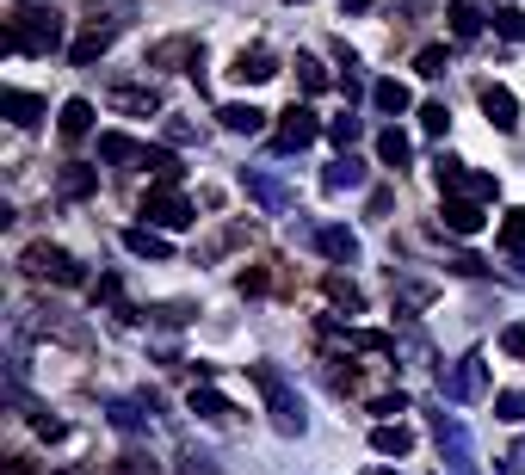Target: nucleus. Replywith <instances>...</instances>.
<instances>
[{
	"instance_id": "obj_1",
	"label": "nucleus",
	"mask_w": 525,
	"mask_h": 475,
	"mask_svg": "<svg viewBox=\"0 0 525 475\" xmlns=\"http://www.w3.org/2000/svg\"><path fill=\"white\" fill-rule=\"evenodd\" d=\"M248 377L260 383V395H266V414H272V432L278 438H303L309 432V408H303V395L272 371V364H248Z\"/></svg>"
},
{
	"instance_id": "obj_2",
	"label": "nucleus",
	"mask_w": 525,
	"mask_h": 475,
	"mask_svg": "<svg viewBox=\"0 0 525 475\" xmlns=\"http://www.w3.org/2000/svg\"><path fill=\"white\" fill-rule=\"evenodd\" d=\"M62 31H68V19H62L56 7H25V13L7 25V50L50 56V50H62Z\"/></svg>"
},
{
	"instance_id": "obj_3",
	"label": "nucleus",
	"mask_w": 525,
	"mask_h": 475,
	"mask_svg": "<svg viewBox=\"0 0 525 475\" xmlns=\"http://www.w3.org/2000/svg\"><path fill=\"white\" fill-rule=\"evenodd\" d=\"M19 266H25L31 278H50V284H68V290L87 284V266H81L68 247H56V241H31V247L19 253Z\"/></svg>"
},
{
	"instance_id": "obj_4",
	"label": "nucleus",
	"mask_w": 525,
	"mask_h": 475,
	"mask_svg": "<svg viewBox=\"0 0 525 475\" xmlns=\"http://www.w3.org/2000/svg\"><path fill=\"white\" fill-rule=\"evenodd\" d=\"M433 445H439V463L451 475H482L476 469V445H470V432L458 414H433Z\"/></svg>"
},
{
	"instance_id": "obj_5",
	"label": "nucleus",
	"mask_w": 525,
	"mask_h": 475,
	"mask_svg": "<svg viewBox=\"0 0 525 475\" xmlns=\"http://www.w3.org/2000/svg\"><path fill=\"white\" fill-rule=\"evenodd\" d=\"M433 173H439V186H445V192H458V198H476V204L501 198V179H495V173H470L458 155H439V167H433Z\"/></svg>"
},
{
	"instance_id": "obj_6",
	"label": "nucleus",
	"mask_w": 525,
	"mask_h": 475,
	"mask_svg": "<svg viewBox=\"0 0 525 475\" xmlns=\"http://www.w3.org/2000/svg\"><path fill=\"white\" fill-rule=\"evenodd\" d=\"M482 383H488V358H482V352H464L451 371H439V395H445V401H476Z\"/></svg>"
},
{
	"instance_id": "obj_7",
	"label": "nucleus",
	"mask_w": 525,
	"mask_h": 475,
	"mask_svg": "<svg viewBox=\"0 0 525 475\" xmlns=\"http://www.w3.org/2000/svg\"><path fill=\"white\" fill-rule=\"evenodd\" d=\"M322 130H328V124L315 118L309 105H291V112L278 118V130H272V149H278V155H297V149H309V142L322 136Z\"/></svg>"
},
{
	"instance_id": "obj_8",
	"label": "nucleus",
	"mask_w": 525,
	"mask_h": 475,
	"mask_svg": "<svg viewBox=\"0 0 525 475\" xmlns=\"http://www.w3.org/2000/svg\"><path fill=\"white\" fill-rule=\"evenodd\" d=\"M136 216H143L149 229H186V223H192V204H186L180 192H173V186H155V192L143 198V210H136Z\"/></svg>"
},
{
	"instance_id": "obj_9",
	"label": "nucleus",
	"mask_w": 525,
	"mask_h": 475,
	"mask_svg": "<svg viewBox=\"0 0 525 475\" xmlns=\"http://www.w3.org/2000/svg\"><path fill=\"white\" fill-rule=\"evenodd\" d=\"M241 192H248L266 216H285V210H291V192L278 186L272 173H260V167H241Z\"/></svg>"
},
{
	"instance_id": "obj_10",
	"label": "nucleus",
	"mask_w": 525,
	"mask_h": 475,
	"mask_svg": "<svg viewBox=\"0 0 525 475\" xmlns=\"http://www.w3.org/2000/svg\"><path fill=\"white\" fill-rule=\"evenodd\" d=\"M476 99H482V112H488V124H495L501 136H513V130H519V99H513V87H501V81H488V87H482Z\"/></svg>"
},
{
	"instance_id": "obj_11",
	"label": "nucleus",
	"mask_w": 525,
	"mask_h": 475,
	"mask_svg": "<svg viewBox=\"0 0 525 475\" xmlns=\"http://www.w3.org/2000/svg\"><path fill=\"white\" fill-rule=\"evenodd\" d=\"M229 75H235L241 87H260V81H272V75H278V56H272L266 44H248V50H241V56L229 62Z\"/></svg>"
},
{
	"instance_id": "obj_12",
	"label": "nucleus",
	"mask_w": 525,
	"mask_h": 475,
	"mask_svg": "<svg viewBox=\"0 0 525 475\" xmlns=\"http://www.w3.org/2000/svg\"><path fill=\"white\" fill-rule=\"evenodd\" d=\"M309 241L322 247L334 266H353V260H359V235L346 229V223H322V229H309Z\"/></svg>"
},
{
	"instance_id": "obj_13",
	"label": "nucleus",
	"mask_w": 525,
	"mask_h": 475,
	"mask_svg": "<svg viewBox=\"0 0 525 475\" xmlns=\"http://www.w3.org/2000/svg\"><path fill=\"white\" fill-rule=\"evenodd\" d=\"M0 118L19 124V130H31V124L44 118V99H38V93H25V87H7V93H0Z\"/></svg>"
},
{
	"instance_id": "obj_14",
	"label": "nucleus",
	"mask_w": 525,
	"mask_h": 475,
	"mask_svg": "<svg viewBox=\"0 0 525 475\" xmlns=\"http://www.w3.org/2000/svg\"><path fill=\"white\" fill-rule=\"evenodd\" d=\"M359 186H365V161H359V155H340V161L322 167V192L340 198V192H359Z\"/></svg>"
},
{
	"instance_id": "obj_15",
	"label": "nucleus",
	"mask_w": 525,
	"mask_h": 475,
	"mask_svg": "<svg viewBox=\"0 0 525 475\" xmlns=\"http://www.w3.org/2000/svg\"><path fill=\"white\" fill-rule=\"evenodd\" d=\"M439 216H445V229H451V235H482V223H488L476 198H445Z\"/></svg>"
},
{
	"instance_id": "obj_16",
	"label": "nucleus",
	"mask_w": 525,
	"mask_h": 475,
	"mask_svg": "<svg viewBox=\"0 0 525 475\" xmlns=\"http://www.w3.org/2000/svg\"><path fill=\"white\" fill-rule=\"evenodd\" d=\"M105 99H112V112H130V118H155L161 112V93L155 87H112Z\"/></svg>"
},
{
	"instance_id": "obj_17",
	"label": "nucleus",
	"mask_w": 525,
	"mask_h": 475,
	"mask_svg": "<svg viewBox=\"0 0 525 475\" xmlns=\"http://www.w3.org/2000/svg\"><path fill=\"white\" fill-rule=\"evenodd\" d=\"M217 124H223L229 136H260V130H266V112H260V105H248V99H235V105H223V112H217Z\"/></svg>"
},
{
	"instance_id": "obj_18",
	"label": "nucleus",
	"mask_w": 525,
	"mask_h": 475,
	"mask_svg": "<svg viewBox=\"0 0 525 475\" xmlns=\"http://www.w3.org/2000/svg\"><path fill=\"white\" fill-rule=\"evenodd\" d=\"M143 142H136V136H124V130H99V161H112V167H124V161H136V167H143Z\"/></svg>"
},
{
	"instance_id": "obj_19",
	"label": "nucleus",
	"mask_w": 525,
	"mask_h": 475,
	"mask_svg": "<svg viewBox=\"0 0 525 475\" xmlns=\"http://www.w3.org/2000/svg\"><path fill=\"white\" fill-rule=\"evenodd\" d=\"M371 451L377 457H408L414 451V432L402 420H383V426H371Z\"/></svg>"
},
{
	"instance_id": "obj_20",
	"label": "nucleus",
	"mask_w": 525,
	"mask_h": 475,
	"mask_svg": "<svg viewBox=\"0 0 525 475\" xmlns=\"http://www.w3.org/2000/svg\"><path fill=\"white\" fill-rule=\"evenodd\" d=\"M124 247L136 253V260H173V241H167V235H155L149 223H136V229H124Z\"/></svg>"
},
{
	"instance_id": "obj_21",
	"label": "nucleus",
	"mask_w": 525,
	"mask_h": 475,
	"mask_svg": "<svg viewBox=\"0 0 525 475\" xmlns=\"http://www.w3.org/2000/svg\"><path fill=\"white\" fill-rule=\"evenodd\" d=\"M186 401H192V414H198V420H210V426H229V420H235V408H229V401H223L217 389H210V383H192V395H186Z\"/></svg>"
},
{
	"instance_id": "obj_22",
	"label": "nucleus",
	"mask_w": 525,
	"mask_h": 475,
	"mask_svg": "<svg viewBox=\"0 0 525 475\" xmlns=\"http://www.w3.org/2000/svg\"><path fill=\"white\" fill-rule=\"evenodd\" d=\"M56 192H62L68 204H81V198H93V192H99V173H93V167H81V161H68V167H62V179H56Z\"/></svg>"
},
{
	"instance_id": "obj_23",
	"label": "nucleus",
	"mask_w": 525,
	"mask_h": 475,
	"mask_svg": "<svg viewBox=\"0 0 525 475\" xmlns=\"http://www.w3.org/2000/svg\"><path fill=\"white\" fill-rule=\"evenodd\" d=\"M408 155H414V142H408V130H377V161L383 167H408Z\"/></svg>"
},
{
	"instance_id": "obj_24",
	"label": "nucleus",
	"mask_w": 525,
	"mask_h": 475,
	"mask_svg": "<svg viewBox=\"0 0 525 475\" xmlns=\"http://www.w3.org/2000/svg\"><path fill=\"white\" fill-rule=\"evenodd\" d=\"M149 62H155V68H167V62H192V75H198L204 50H198L192 38H167V44H155V50H149Z\"/></svg>"
},
{
	"instance_id": "obj_25",
	"label": "nucleus",
	"mask_w": 525,
	"mask_h": 475,
	"mask_svg": "<svg viewBox=\"0 0 525 475\" xmlns=\"http://www.w3.org/2000/svg\"><path fill=\"white\" fill-rule=\"evenodd\" d=\"M112 38H118V25H93V31H87V38H81L75 50H68V56H75V68H87V62H99L105 50H112Z\"/></svg>"
},
{
	"instance_id": "obj_26",
	"label": "nucleus",
	"mask_w": 525,
	"mask_h": 475,
	"mask_svg": "<svg viewBox=\"0 0 525 475\" xmlns=\"http://www.w3.org/2000/svg\"><path fill=\"white\" fill-rule=\"evenodd\" d=\"M445 19H451V38H458V44L482 38V13L470 7V0H451V7H445Z\"/></svg>"
},
{
	"instance_id": "obj_27",
	"label": "nucleus",
	"mask_w": 525,
	"mask_h": 475,
	"mask_svg": "<svg viewBox=\"0 0 525 475\" xmlns=\"http://www.w3.org/2000/svg\"><path fill=\"white\" fill-rule=\"evenodd\" d=\"M56 124H62V136H68V142H81V136L93 130V99H68Z\"/></svg>"
},
{
	"instance_id": "obj_28",
	"label": "nucleus",
	"mask_w": 525,
	"mask_h": 475,
	"mask_svg": "<svg viewBox=\"0 0 525 475\" xmlns=\"http://www.w3.org/2000/svg\"><path fill=\"white\" fill-rule=\"evenodd\" d=\"M371 105H377V112H390V118H402L408 105H414V93H408L402 81H377V87H371Z\"/></svg>"
},
{
	"instance_id": "obj_29",
	"label": "nucleus",
	"mask_w": 525,
	"mask_h": 475,
	"mask_svg": "<svg viewBox=\"0 0 525 475\" xmlns=\"http://www.w3.org/2000/svg\"><path fill=\"white\" fill-rule=\"evenodd\" d=\"M346 346H353V352H383V358H396V334H377V327H346Z\"/></svg>"
},
{
	"instance_id": "obj_30",
	"label": "nucleus",
	"mask_w": 525,
	"mask_h": 475,
	"mask_svg": "<svg viewBox=\"0 0 525 475\" xmlns=\"http://www.w3.org/2000/svg\"><path fill=\"white\" fill-rule=\"evenodd\" d=\"M328 136H334V149H340V155H353V142L365 136V118H353V112H340V118H328Z\"/></svg>"
},
{
	"instance_id": "obj_31",
	"label": "nucleus",
	"mask_w": 525,
	"mask_h": 475,
	"mask_svg": "<svg viewBox=\"0 0 525 475\" xmlns=\"http://www.w3.org/2000/svg\"><path fill=\"white\" fill-rule=\"evenodd\" d=\"M143 167H149V173L161 179V186H180V179H186V167H180V161H173L167 149H149V155H143Z\"/></svg>"
},
{
	"instance_id": "obj_32",
	"label": "nucleus",
	"mask_w": 525,
	"mask_h": 475,
	"mask_svg": "<svg viewBox=\"0 0 525 475\" xmlns=\"http://www.w3.org/2000/svg\"><path fill=\"white\" fill-rule=\"evenodd\" d=\"M328 297H334V303H340V309H353V315H359V309H365V290H359V284H353V278H340V272H334V278H328Z\"/></svg>"
},
{
	"instance_id": "obj_33",
	"label": "nucleus",
	"mask_w": 525,
	"mask_h": 475,
	"mask_svg": "<svg viewBox=\"0 0 525 475\" xmlns=\"http://www.w3.org/2000/svg\"><path fill=\"white\" fill-rule=\"evenodd\" d=\"M495 420H507V426L525 420V389H501V395H495Z\"/></svg>"
},
{
	"instance_id": "obj_34",
	"label": "nucleus",
	"mask_w": 525,
	"mask_h": 475,
	"mask_svg": "<svg viewBox=\"0 0 525 475\" xmlns=\"http://www.w3.org/2000/svg\"><path fill=\"white\" fill-rule=\"evenodd\" d=\"M297 81H303V93H328V68L315 56H297Z\"/></svg>"
},
{
	"instance_id": "obj_35",
	"label": "nucleus",
	"mask_w": 525,
	"mask_h": 475,
	"mask_svg": "<svg viewBox=\"0 0 525 475\" xmlns=\"http://www.w3.org/2000/svg\"><path fill=\"white\" fill-rule=\"evenodd\" d=\"M501 247H507V253H525V204H519V210H507V223H501Z\"/></svg>"
},
{
	"instance_id": "obj_36",
	"label": "nucleus",
	"mask_w": 525,
	"mask_h": 475,
	"mask_svg": "<svg viewBox=\"0 0 525 475\" xmlns=\"http://www.w3.org/2000/svg\"><path fill=\"white\" fill-rule=\"evenodd\" d=\"M414 68H420V75H427V81H439V75H445V68H451V56H445V44H427V50H420V56H414Z\"/></svg>"
},
{
	"instance_id": "obj_37",
	"label": "nucleus",
	"mask_w": 525,
	"mask_h": 475,
	"mask_svg": "<svg viewBox=\"0 0 525 475\" xmlns=\"http://www.w3.org/2000/svg\"><path fill=\"white\" fill-rule=\"evenodd\" d=\"M420 130H427V136H445V130H451L445 99H427V105H420Z\"/></svg>"
},
{
	"instance_id": "obj_38",
	"label": "nucleus",
	"mask_w": 525,
	"mask_h": 475,
	"mask_svg": "<svg viewBox=\"0 0 525 475\" xmlns=\"http://www.w3.org/2000/svg\"><path fill=\"white\" fill-rule=\"evenodd\" d=\"M105 414H112L118 432H143V414H136V401H105Z\"/></svg>"
},
{
	"instance_id": "obj_39",
	"label": "nucleus",
	"mask_w": 525,
	"mask_h": 475,
	"mask_svg": "<svg viewBox=\"0 0 525 475\" xmlns=\"http://www.w3.org/2000/svg\"><path fill=\"white\" fill-rule=\"evenodd\" d=\"M495 31H501V38H513V44H525V13H519V7H495Z\"/></svg>"
},
{
	"instance_id": "obj_40",
	"label": "nucleus",
	"mask_w": 525,
	"mask_h": 475,
	"mask_svg": "<svg viewBox=\"0 0 525 475\" xmlns=\"http://www.w3.org/2000/svg\"><path fill=\"white\" fill-rule=\"evenodd\" d=\"M371 414H377V426H383V420H396V414H408V395H402V389H396V395H377V401H371Z\"/></svg>"
},
{
	"instance_id": "obj_41",
	"label": "nucleus",
	"mask_w": 525,
	"mask_h": 475,
	"mask_svg": "<svg viewBox=\"0 0 525 475\" xmlns=\"http://www.w3.org/2000/svg\"><path fill=\"white\" fill-rule=\"evenodd\" d=\"M501 352H507V358H525V321L501 327Z\"/></svg>"
},
{
	"instance_id": "obj_42",
	"label": "nucleus",
	"mask_w": 525,
	"mask_h": 475,
	"mask_svg": "<svg viewBox=\"0 0 525 475\" xmlns=\"http://www.w3.org/2000/svg\"><path fill=\"white\" fill-rule=\"evenodd\" d=\"M167 142H173V149H186V142H198V124H186V118H167Z\"/></svg>"
},
{
	"instance_id": "obj_43",
	"label": "nucleus",
	"mask_w": 525,
	"mask_h": 475,
	"mask_svg": "<svg viewBox=\"0 0 525 475\" xmlns=\"http://www.w3.org/2000/svg\"><path fill=\"white\" fill-rule=\"evenodd\" d=\"M112 475H161L149 457H124V463H112Z\"/></svg>"
},
{
	"instance_id": "obj_44",
	"label": "nucleus",
	"mask_w": 525,
	"mask_h": 475,
	"mask_svg": "<svg viewBox=\"0 0 525 475\" xmlns=\"http://www.w3.org/2000/svg\"><path fill=\"white\" fill-rule=\"evenodd\" d=\"M451 272H458V278H482V272H488V266H482V260H476V253H458V260H451Z\"/></svg>"
},
{
	"instance_id": "obj_45",
	"label": "nucleus",
	"mask_w": 525,
	"mask_h": 475,
	"mask_svg": "<svg viewBox=\"0 0 525 475\" xmlns=\"http://www.w3.org/2000/svg\"><path fill=\"white\" fill-rule=\"evenodd\" d=\"M390 204H396V192H390V186H377V192H371V216H390Z\"/></svg>"
},
{
	"instance_id": "obj_46",
	"label": "nucleus",
	"mask_w": 525,
	"mask_h": 475,
	"mask_svg": "<svg viewBox=\"0 0 525 475\" xmlns=\"http://www.w3.org/2000/svg\"><path fill=\"white\" fill-rule=\"evenodd\" d=\"M186 475H210V457H186Z\"/></svg>"
},
{
	"instance_id": "obj_47",
	"label": "nucleus",
	"mask_w": 525,
	"mask_h": 475,
	"mask_svg": "<svg viewBox=\"0 0 525 475\" xmlns=\"http://www.w3.org/2000/svg\"><path fill=\"white\" fill-rule=\"evenodd\" d=\"M340 7H346V13H371V0H340Z\"/></svg>"
},
{
	"instance_id": "obj_48",
	"label": "nucleus",
	"mask_w": 525,
	"mask_h": 475,
	"mask_svg": "<svg viewBox=\"0 0 525 475\" xmlns=\"http://www.w3.org/2000/svg\"><path fill=\"white\" fill-rule=\"evenodd\" d=\"M513 469L525 475V438H519V445H513Z\"/></svg>"
},
{
	"instance_id": "obj_49",
	"label": "nucleus",
	"mask_w": 525,
	"mask_h": 475,
	"mask_svg": "<svg viewBox=\"0 0 525 475\" xmlns=\"http://www.w3.org/2000/svg\"><path fill=\"white\" fill-rule=\"evenodd\" d=\"M13 475H31V463H13Z\"/></svg>"
},
{
	"instance_id": "obj_50",
	"label": "nucleus",
	"mask_w": 525,
	"mask_h": 475,
	"mask_svg": "<svg viewBox=\"0 0 525 475\" xmlns=\"http://www.w3.org/2000/svg\"><path fill=\"white\" fill-rule=\"evenodd\" d=\"M365 475H396V469H365Z\"/></svg>"
},
{
	"instance_id": "obj_51",
	"label": "nucleus",
	"mask_w": 525,
	"mask_h": 475,
	"mask_svg": "<svg viewBox=\"0 0 525 475\" xmlns=\"http://www.w3.org/2000/svg\"><path fill=\"white\" fill-rule=\"evenodd\" d=\"M519 278H525V253H519Z\"/></svg>"
},
{
	"instance_id": "obj_52",
	"label": "nucleus",
	"mask_w": 525,
	"mask_h": 475,
	"mask_svg": "<svg viewBox=\"0 0 525 475\" xmlns=\"http://www.w3.org/2000/svg\"><path fill=\"white\" fill-rule=\"evenodd\" d=\"M291 7H303V0H291Z\"/></svg>"
}]
</instances>
